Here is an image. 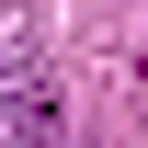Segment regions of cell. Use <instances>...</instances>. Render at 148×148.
<instances>
[{"instance_id":"6da1fadb","label":"cell","mask_w":148,"mask_h":148,"mask_svg":"<svg viewBox=\"0 0 148 148\" xmlns=\"http://www.w3.org/2000/svg\"><path fill=\"white\" fill-rule=\"evenodd\" d=\"M12 148H69V125H57V91H12Z\"/></svg>"}]
</instances>
